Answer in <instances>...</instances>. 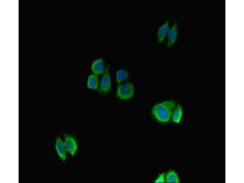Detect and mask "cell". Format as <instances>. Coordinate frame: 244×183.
<instances>
[{
    "label": "cell",
    "mask_w": 244,
    "mask_h": 183,
    "mask_svg": "<svg viewBox=\"0 0 244 183\" xmlns=\"http://www.w3.org/2000/svg\"><path fill=\"white\" fill-rule=\"evenodd\" d=\"M165 173L162 172L154 180V183H166Z\"/></svg>",
    "instance_id": "obj_13"
},
{
    "label": "cell",
    "mask_w": 244,
    "mask_h": 183,
    "mask_svg": "<svg viewBox=\"0 0 244 183\" xmlns=\"http://www.w3.org/2000/svg\"><path fill=\"white\" fill-rule=\"evenodd\" d=\"M183 114V111L181 106L177 104L173 112L171 120L175 124H179L182 120Z\"/></svg>",
    "instance_id": "obj_9"
},
{
    "label": "cell",
    "mask_w": 244,
    "mask_h": 183,
    "mask_svg": "<svg viewBox=\"0 0 244 183\" xmlns=\"http://www.w3.org/2000/svg\"><path fill=\"white\" fill-rule=\"evenodd\" d=\"M55 148L58 155L61 160L63 162L66 161L67 158V152L64 142L59 136H57L56 138Z\"/></svg>",
    "instance_id": "obj_5"
},
{
    "label": "cell",
    "mask_w": 244,
    "mask_h": 183,
    "mask_svg": "<svg viewBox=\"0 0 244 183\" xmlns=\"http://www.w3.org/2000/svg\"><path fill=\"white\" fill-rule=\"evenodd\" d=\"M135 93V87L131 82L121 83L117 86L116 91L117 97L122 100H127L131 98Z\"/></svg>",
    "instance_id": "obj_2"
},
{
    "label": "cell",
    "mask_w": 244,
    "mask_h": 183,
    "mask_svg": "<svg viewBox=\"0 0 244 183\" xmlns=\"http://www.w3.org/2000/svg\"><path fill=\"white\" fill-rule=\"evenodd\" d=\"M169 23V20H167L159 27L158 30L157 38V41L159 43L163 42L167 35L170 28Z\"/></svg>",
    "instance_id": "obj_7"
},
{
    "label": "cell",
    "mask_w": 244,
    "mask_h": 183,
    "mask_svg": "<svg viewBox=\"0 0 244 183\" xmlns=\"http://www.w3.org/2000/svg\"><path fill=\"white\" fill-rule=\"evenodd\" d=\"M128 77V73L125 70L120 69L117 70L116 72V81L117 83L118 84H121L126 80Z\"/></svg>",
    "instance_id": "obj_12"
},
{
    "label": "cell",
    "mask_w": 244,
    "mask_h": 183,
    "mask_svg": "<svg viewBox=\"0 0 244 183\" xmlns=\"http://www.w3.org/2000/svg\"><path fill=\"white\" fill-rule=\"evenodd\" d=\"M102 74L100 83L99 92L101 94H106L109 92L112 85L111 77L108 65L105 68Z\"/></svg>",
    "instance_id": "obj_3"
},
{
    "label": "cell",
    "mask_w": 244,
    "mask_h": 183,
    "mask_svg": "<svg viewBox=\"0 0 244 183\" xmlns=\"http://www.w3.org/2000/svg\"><path fill=\"white\" fill-rule=\"evenodd\" d=\"M166 183H180L181 181L177 172L174 170L170 169L165 173Z\"/></svg>",
    "instance_id": "obj_10"
},
{
    "label": "cell",
    "mask_w": 244,
    "mask_h": 183,
    "mask_svg": "<svg viewBox=\"0 0 244 183\" xmlns=\"http://www.w3.org/2000/svg\"><path fill=\"white\" fill-rule=\"evenodd\" d=\"M177 104L176 102L173 100L158 103L152 107V115L154 119L160 123H168L171 120L173 112Z\"/></svg>",
    "instance_id": "obj_1"
},
{
    "label": "cell",
    "mask_w": 244,
    "mask_h": 183,
    "mask_svg": "<svg viewBox=\"0 0 244 183\" xmlns=\"http://www.w3.org/2000/svg\"><path fill=\"white\" fill-rule=\"evenodd\" d=\"M178 31V23L175 22L171 27L169 28L167 34L168 42L166 46L168 48L172 47L177 38Z\"/></svg>",
    "instance_id": "obj_6"
},
{
    "label": "cell",
    "mask_w": 244,
    "mask_h": 183,
    "mask_svg": "<svg viewBox=\"0 0 244 183\" xmlns=\"http://www.w3.org/2000/svg\"><path fill=\"white\" fill-rule=\"evenodd\" d=\"M99 83L98 75L94 74L89 75L87 83V87L88 88L92 90H97L99 87Z\"/></svg>",
    "instance_id": "obj_11"
},
{
    "label": "cell",
    "mask_w": 244,
    "mask_h": 183,
    "mask_svg": "<svg viewBox=\"0 0 244 183\" xmlns=\"http://www.w3.org/2000/svg\"><path fill=\"white\" fill-rule=\"evenodd\" d=\"M64 143L67 152L72 157L74 156L78 149V143L76 138L73 135L64 134Z\"/></svg>",
    "instance_id": "obj_4"
},
{
    "label": "cell",
    "mask_w": 244,
    "mask_h": 183,
    "mask_svg": "<svg viewBox=\"0 0 244 183\" xmlns=\"http://www.w3.org/2000/svg\"><path fill=\"white\" fill-rule=\"evenodd\" d=\"M105 68L104 62L102 58L94 61L91 66V70L93 74L98 76L103 74Z\"/></svg>",
    "instance_id": "obj_8"
}]
</instances>
